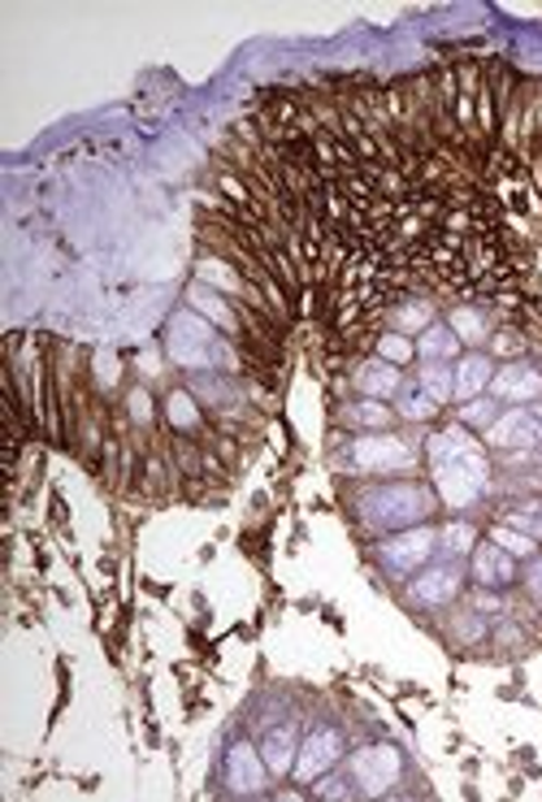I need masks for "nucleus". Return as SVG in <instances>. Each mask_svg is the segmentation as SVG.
<instances>
[{
    "label": "nucleus",
    "mask_w": 542,
    "mask_h": 802,
    "mask_svg": "<svg viewBox=\"0 0 542 802\" xmlns=\"http://www.w3.org/2000/svg\"><path fill=\"white\" fill-rule=\"evenodd\" d=\"M460 594V569L455 564H434V569H416V581L408 585V599L421 608H443Z\"/></svg>",
    "instance_id": "nucleus-9"
},
{
    "label": "nucleus",
    "mask_w": 542,
    "mask_h": 802,
    "mask_svg": "<svg viewBox=\"0 0 542 802\" xmlns=\"http://www.w3.org/2000/svg\"><path fill=\"white\" fill-rule=\"evenodd\" d=\"M525 348V339L516 334V330H499L495 334V352L499 357H512V352H521Z\"/></svg>",
    "instance_id": "nucleus-30"
},
{
    "label": "nucleus",
    "mask_w": 542,
    "mask_h": 802,
    "mask_svg": "<svg viewBox=\"0 0 542 802\" xmlns=\"http://www.w3.org/2000/svg\"><path fill=\"white\" fill-rule=\"evenodd\" d=\"M416 447L400 439V434H361V439H352V443L343 447V464L352 469V473H361V478H378V473H408V469H416Z\"/></svg>",
    "instance_id": "nucleus-3"
},
{
    "label": "nucleus",
    "mask_w": 542,
    "mask_h": 802,
    "mask_svg": "<svg viewBox=\"0 0 542 802\" xmlns=\"http://www.w3.org/2000/svg\"><path fill=\"white\" fill-rule=\"evenodd\" d=\"M439 551V534L430 530V525H412V530H395V534H387L378 542V560L391 569V573H416V569H425L430 564V555Z\"/></svg>",
    "instance_id": "nucleus-4"
},
{
    "label": "nucleus",
    "mask_w": 542,
    "mask_h": 802,
    "mask_svg": "<svg viewBox=\"0 0 542 802\" xmlns=\"http://www.w3.org/2000/svg\"><path fill=\"white\" fill-rule=\"evenodd\" d=\"M387 321H391L395 334H421V330L434 325V309L425 300H404V304L387 309Z\"/></svg>",
    "instance_id": "nucleus-20"
},
{
    "label": "nucleus",
    "mask_w": 542,
    "mask_h": 802,
    "mask_svg": "<svg viewBox=\"0 0 542 802\" xmlns=\"http://www.w3.org/2000/svg\"><path fill=\"white\" fill-rule=\"evenodd\" d=\"M491 542L503 547L512 560H534V555H539V542L530 534H521V530H512V525H495V530H491Z\"/></svg>",
    "instance_id": "nucleus-24"
},
{
    "label": "nucleus",
    "mask_w": 542,
    "mask_h": 802,
    "mask_svg": "<svg viewBox=\"0 0 542 802\" xmlns=\"http://www.w3.org/2000/svg\"><path fill=\"white\" fill-rule=\"evenodd\" d=\"M339 417H343V421H348V425H357V430H373V434H378V430H387V425H391V408H387V403H382V400H361V403H348V408H343V412H339Z\"/></svg>",
    "instance_id": "nucleus-22"
},
{
    "label": "nucleus",
    "mask_w": 542,
    "mask_h": 802,
    "mask_svg": "<svg viewBox=\"0 0 542 802\" xmlns=\"http://www.w3.org/2000/svg\"><path fill=\"white\" fill-rule=\"evenodd\" d=\"M348 772H352V785L361 794H387L404 776V755L395 746H364L352 755Z\"/></svg>",
    "instance_id": "nucleus-6"
},
{
    "label": "nucleus",
    "mask_w": 542,
    "mask_h": 802,
    "mask_svg": "<svg viewBox=\"0 0 542 802\" xmlns=\"http://www.w3.org/2000/svg\"><path fill=\"white\" fill-rule=\"evenodd\" d=\"M478 608H482V612H499V599H491V594H478Z\"/></svg>",
    "instance_id": "nucleus-32"
},
{
    "label": "nucleus",
    "mask_w": 542,
    "mask_h": 802,
    "mask_svg": "<svg viewBox=\"0 0 542 802\" xmlns=\"http://www.w3.org/2000/svg\"><path fill=\"white\" fill-rule=\"evenodd\" d=\"M265 759L261 751H252L248 742H239V746H230L227 755V781L239 790V794H257V790H265Z\"/></svg>",
    "instance_id": "nucleus-12"
},
{
    "label": "nucleus",
    "mask_w": 542,
    "mask_h": 802,
    "mask_svg": "<svg viewBox=\"0 0 542 802\" xmlns=\"http://www.w3.org/2000/svg\"><path fill=\"white\" fill-rule=\"evenodd\" d=\"M473 578L486 590H503L516 581V560L495 542H482V547H473Z\"/></svg>",
    "instance_id": "nucleus-14"
},
{
    "label": "nucleus",
    "mask_w": 542,
    "mask_h": 802,
    "mask_svg": "<svg viewBox=\"0 0 542 802\" xmlns=\"http://www.w3.org/2000/svg\"><path fill=\"white\" fill-rule=\"evenodd\" d=\"M503 525H512V530H521V534H530L534 542H542V499H534V503H516V508H508Z\"/></svg>",
    "instance_id": "nucleus-25"
},
{
    "label": "nucleus",
    "mask_w": 542,
    "mask_h": 802,
    "mask_svg": "<svg viewBox=\"0 0 542 802\" xmlns=\"http://www.w3.org/2000/svg\"><path fill=\"white\" fill-rule=\"evenodd\" d=\"M127 403H131V421L136 425H152V395L148 391H131Z\"/></svg>",
    "instance_id": "nucleus-29"
},
{
    "label": "nucleus",
    "mask_w": 542,
    "mask_h": 802,
    "mask_svg": "<svg viewBox=\"0 0 542 802\" xmlns=\"http://www.w3.org/2000/svg\"><path fill=\"white\" fill-rule=\"evenodd\" d=\"M491 400L539 403L542 400V369L525 364V360H512V364L495 369V378H491Z\"/></svg>",
    "instance_id": "nucleus-8"
},
{
    "label": "nucleus",
    "mask_w": 542,
    "mask_h": 802,
    "mask_svg": "<svg viewBox=\"0 0 542 802\" xmlns=\"http://www.w3.org/2000/svg\"><path fill=\"white\" fill-rule=\"evenodd\" d=\"M195 273H200V282H204V287L222 291L227 300H239V295H243V287H248V278L230 265L227 257H200Z\"/></svg>",
    "instance_id": "nucleus-15"
},
{
    "label": "nucleus",
    "mask_w": 542,
    "mask_h": 802,
    "mask_svg": "<svg viewBox=\"0 0 542 802\" xmlns=\"http://www.w3.org/2000/svg\"><path fill=\"white\" fill-rule=\"evenodd\" d=\"M416 357L425 360V364H452L460 360V339L452 334V325H430V330H421L416 334Z\"/></svg>",
    "instance_id": "nucleus-16"
},
{
    "label": "nucleus",
    "mask_w": 542,
    "mask_h": 802,
    "mask_svg": "<svg viewBox=\"0 0 542 802\" xmlns=\"http://www.w3.org/2000/svg\"><path fill=\"white\" fill-rule=\"evenodd\" d=\"M525 585H530V594H534V599H542V555H534V560H530Z\"/></svg>",
    "instance_id": "nucleus-31"
},
{
    "label": "nucleus",
    "mask_w": 542,
    "mask_h": 802,
    "mask_svg": "<svg viewBox=\"0 0 542 802\" xmlns=\"http://www.w3.org/2000/svg\"><path fill=\"white\" fill-rule=\"evenodd\" d=\"M434 512V491L421 482H391V487H373L357 499V517L364 530L373 534H395L412 530Z\"/></svg>",
    "instance_id": "nucleus-2"
},
{
    "label": "nucleus",
    "mask_w": 542,
    "mask_h": 802,
    "mask_svg": "<svg viewBox=\"0 0 542 802\" xmlns=\"http://www.w3.org/2000/svg\"><path fill=\"white\" fill-rule=\"evenodd\" d=\"M373 352L387 360V364H408V360L416 357V343L408 339V334H378V343H373Z\"/></svg>",
    "instance_id": "nucleus-26"
},
{
    "label": "nucleus",
    "mask_w": 542,
    "mask_h": 802,
    "mask_svg": "<svg viewBox=\"0 0 542 802\" xmlns=\"http://www.w3.org/2000/svg\"><path fill=\"white\" fill-rule=\"evenodd\" d=\"M425 460H430V478H434V494L443 499V508H473L486 487H491V455L486 447L469 434V425H448L425 443Z\"/></svg>",
    "instance_id": "nucleus-1"
},
{
    "label": "nucleus",
    "mask_w": 542,
    "mask_h": 802,
    "mask_svg": "<svg viewBox=\"0 0 542 802\" xmlns=\"http://www.w3.org/2000/svg\"><path fill=\"white\" fill-rule=\"evenodd\" d=\"M352 382H357V391H361L364 400H382V403L395 400V395L404 391V373H400V364H387L382 357L357 360Z\"/></svg>",
    "instance_id": "nucleus-10"
},
{
    "label": "nucleus",
    "mask_w": 542,
    "mask_h": 802,
    "mask_svg": "<svg viewBox=\"0 0 542 802\" xmlns=\"http://www.w3.org/2000/svg\"><path fill=\"white\" fill-rule=\"evenodd\" d=\"M473 538H478V530H473V525L455 521V525H448V530L439 534V547H443L448 555H469V551H473Z\"/></svg>",
    "instance_id": "nucleus-27"
},
{
    "label": "nucleus",
    "mask_w": 542,
    "mask_h": 802,
    "mask_svg": "<svg viewBox=\"0 0 542 802\" xmlns=\"http://www.w3.org/2000/svg\"><path fill=\"white\" fill-rule=\"evenodd\" d=\"M165 417H170V425H174L179 434H200V430H204V412H200V403H195L191 391H170Z\"/></svg>",
    "instance_id": "nucleus-19"
},
{
    "label": "nucleus",
    "mask_w": 542,
    "mask_h": 802,
    "mask_svg": "<svg viewBox=\"0 0 542 802\" xmlns=\"http://www.w3.org/2000/svg\"><path fill=\"white\" fill-rule=\"evenodd\" d=\"M339 759H343V733H339V729H330V724H321V729H313V733L300 742L295 776L309 785V781H317L321 772H330Z\"/></svg>",
    "instance_id": "nucleus-7"
},
{
    "label": "nucleus",
    "mask_w": 542,
    "mask_h": 802,
    "mask_svg": "<svg viewBox=\"0 0 542 802\" xmlns=\"http://www.w3.org/2000/svg\"><path fill=\"white\" fill-rule=\"evenodd\" d=\"M448 325H452V334L464 343V348H482V343H491V317L482 309H473V304H460V309H452V317H448Z\"/></svg>",
    "instance_id": "nucleus-17"
},
{
    "label": "nucleus",
    "mask_w": 542,
    "mask_h": 802,
    "mask_svg": "<svg viewBox=\"0 0 542 802\" xmlns=\"http://www.w3.org/2000/svg\"><path fill=\"white\" fill-rule=\"evenodd\" d=\"M295 755H300V742H295V729H291V724H287V729H273L270 738L261 742V759H265V768H270L273 776L295 772Z\"/></svg>",
    "instance_id": "nucleus-18"
},
{
    "label": "nucleus",
    "mask_w": 542,
    "mask_h": 802,
    "mask_svg": "<svg viewBox=\"0 0 542 802\" xmlns=\"http://www.w3.org/2000/svg\"><path fill=\"white\" fill-rule=\"evenodd\" d=\"M416 382H421V387H425L434 400L443 403V408L452 403V391H455V369H452V364H425V369L416 373Z\"/></svg>",
    "instance_id": "nucleus-23"
},
{
    "label": "nucleus",
    "mask_w": 542,
    "mask_h": 802,
    "mask_svg": "<svg viewBox=\"0 0 542 802\" xmlns=\"http://www.w3.org/2000/svg\"><path fill=\"white\" fill-rule=\"evenodd\" d=\"M486 447L495 451H530L542 447V400L539 403H516L508 412H499L486 425Z\"/></svg>",
    "instance_id": "nucleus-5"
},
{
    "label": "nucleus",
    "mask_w": 542,
    "mask_h": 802,
    "mask_svg": "<svg viewBox=\"0 0 542 802\" xmlns=\"http://www.w3.org/2000/svg\"><path fill=\"white\" fill-rule=\"evenodd\" d=\"M187 304L200 312V317H209L227 339H239V312H234V300H227L222 291H213V287H204V282H195L191 291H187Z\"/></svg>",
    "instance_id": "nucleus-13"
},
{
    "label": "nucleus",
    "mask_w": 542,
    "mask_h": 802,
    "mask_svg": "<svg viewBox=\"0 0 542 802\" xmlns=\"http://www.w3.org/2000/svg\"><path fill=\"white\" fill-rule=\"evenodd\" d=\"M395 400H400V417H404V421H434V417L443 412V403L434 400L421 382H404V391H400Z\"/></svg>",
    "instance_id": "nucleus-21"
},
{
    "label": "nucleus",
    "mask_w": 542,
    "mask_h": 802,
    "mask_svg": "<svg viewBox=\"0 0 542 802\" xmlns=\"http://www.w3.org/2000/svg\"><path fill=\"white\" fill-rule=\"evenodd\" d=\"M491 378H495V360L486 357V352H464V357L455 360L452 400L469 403L478 400V395H486V391H491Z\"/></svg>",
    "instance_id": "nucleus-11"
},
{
    "label": "nucleus",
    "mask_w": 542,
    "mask_h": 802,
    "mask_svg": "<svg viewBox=\"0 0 542 802\" xmlns=\"http://www.w3.org/2000/svg\"><path fill=\"white\" fill-rule=\"evenodd\" d=\"M495 417H499V400H491V395H486V400L478 395V400L460 403V425H491Z\"/></svg>",
    "instance_id": "nucleus-28"
}]
</instances>
